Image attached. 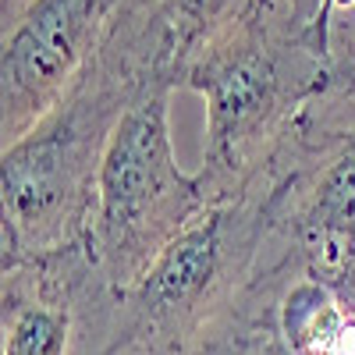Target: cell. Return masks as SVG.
Here are the masks:
<instances>
[{
	"instance_id": "52a82bcc",
	"label": "cell",
	"mask_w": 355,
	"mask_h": 355,
	"mask_svg": "<svg viewBox=\"0 0 355 355\" xmlns=\"http://www.w3.org/2000/svg\"><path fill=\"white\" fill-rule=\"evenodd\" d=\"M167 25H171V43H174V64L182 75L185 61L210 40L214 33L245 8V0H160Z\"/></svg>"
},
{
	"instance_id": "5b68a950",
	"label": "cell",
	"mask_w": 355,
	"mask_h": 355,
	"mask_svg": "<svg viewBox=\"0 0 355 355\" xmlns=\"http://www.w3.org/2000/svg\"><path fill=\"white\" fill-rule=\"evenodd\" d=\"M139 0H4L0 135L4 146L61 103Z\"/></svg>"
},
{
	"instance_id": "8fae6325",
	"label": "cell",
	"mask_w": 355,
	"mask_h": 355,
	"mask_svg": "<svg viewBox=\"0 0 355 355\" xmlns=\"http://www.w3.org/2000/svg\"><path fill=\"white\" fill-rule=\"evenodd\" d=\"M331 8H352L355 11V0H331Z\"/></svg>"
},
{
	"instance_id": "9c48e42d",
	"label": "cell",
	"mask_w": 355,
	"mask_h": 355,
	"mask_svg": "<svg viewBox=\"0 0 355 355\" xmlns=\"http://www.w3.org/2000/svg\"><path fill=\"white\" fill-rule=\"evenodd\" d=\"M245 4H256L263 11H274V15H284L295 21H316L334 11L331 0H245Z\"/></svg>"
},
{
	"instance_id": "3957f363",
	"label": "cell",
	"mask_w": 355,
	"mask_h": 355,
	"mask_svg": "<svg viewBox=\"0 0 355 355\" xmlns=\"http://www.w3.org/2000/svg\"><path fill=\"white\" fill-rule=\"evenodd\" d=\"M266 242V196L210 202L135 284L93 306L78 355H199L239 313Z\"/></svg>"
},
{
	"instance_id": "7a4b0ae2",
	"label": "cell",
	"mask_w": 355,
	"mask_h": 355,
	"mask_svg": "<svg viewBox=\"0 0 355 355\" xmlns=\"http://www.w3.org/2000/svg\"><path fill=\"white\" fill-rule=\"evenodd\" d=\"M331 15L295 21L245 4L182 68L178 85L206 103L196 171L210 202L266 196L277 160L338 68Z\"/></svg>"
},
{
	"instance_id": "8992f818",
	"label": "cell",
	"mask_w": 355,
	"mask_h": 355,
	"mask_svg": "<svg viewBox=\"0 0 355 355\" xmlns=\"http://www.w3.org/2000/svg\"><path fill=\"white\" fill-rule=\"evenodd\" d=\"M107 291L85 242L0 266V355H78Z\"/></svg>"
},
{
	"instance_id": "6da1fadb",
	"label": "cell",
	"mask_w": 355,
	"mask_h": 355,
	"mask_svg": "<svg viewBox=\"0 0 355 355\" xmlns=\"http://www.w3.org/2000/svg\"><path fill=\"white\" fill-rule=\"evenodd\" d=\"M160 68L178 75L171 25L160 0H139L61 103L4 146L0 266L85 242L107 142L142 82Z\"/></svg>"
},
{
	"instance_id": "ba28073f",
	"label": "cell",
	"mask_w": 355,
	"mask_h": 355,
	"mask_svg": "<svg viewBox=\"0 0 355 355\" xmlns=\"http://www.w3.org/2000/svg\"><path fill=\"white\" fill-rule=\"evenodd\" d=\"M199 355H284V348L277 345V338L263 327L256 316H249L239 302V313H234L224 331H217L210 338Z\"/></svg>"
},
{
	"instance_id": "277c9868",
	"label": "cell",
	"mask_w": 355,
	"mask_h": 355,
	"mask_svg": "<svg viewBox=\"0 0 355 355\" xmlns=\"http://www.w3.org/2000/svg\"><path fill=\"white\" fill-rule=\"evenodd\" d=\"M178 75L153 71L121 114L96 178V210L85 249L114 291L135 284L150 263L206 206L196 174L178 167L171 146V93Z\"/></svg>"
},
{
	"instance_id": "30bf717a",
	"label": "cell",
	"mask_w": 355,
	"mask_h": 355,
	"mask_svg": "<svg viewBox=\"0 0 355 355\" xmlns=\"http://www.w3.org/2000/svg\"><path fill=\"white\" fill-rule=\"evenodd\" d=\"M327 93L355 96V57H338V68H334V78L327 85Z\"/></svg>"
}]
</instances>
